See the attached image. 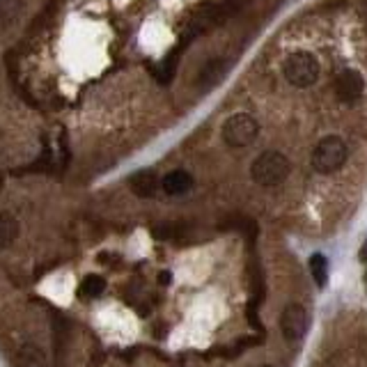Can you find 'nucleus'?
Segmentation results:
<instances>
[{"mask_svg":"<svg viewBox=\"0 0 367 367\" xmlns=\"http://www.w3.org/2000/svg\"><path fill=\"white\" fill-rule=\"evenodd\" d=\"M292 163L282 151H262V154L252 161L250 177L260 184V186H280V184L289 177Z\"/></svg>","mask_w":367,"mask_h":367,"instance_id":"f257e3e1","label":"nucleus"},{"mask_svg":"<svg viewBox=\"0 0 367 367\" xmlns=\"http://www.w3.org/2000/svg\"><path fill=\"white\" fill-rule=\"evenodd\" d=\"M282 74L294 87H310L319 78V60L310 50H294L282 65Z\"/></svg>","mask_w":367,"mask_h":367,"instance_id":"f03ea898","label":"nucleus"},{"mask_svg":"<svg viewBox=\"0 0 367 367\" xmlns=\"http://www.w3.org/2000/svg\"><path fill=\"white\" fill-rule=\"evenodd\" d=\"M346 159H349V149H346V142L340 136H326L312 149V168L321 172V175L338 172L346 163Z\"/></svg>","mask_w":367,"mask_h":367,"instance_id":"7ed1b4c3","label":"nucleus"},{"mask_svg":"<svg viewBox=\"0 0 367 367\" xmlns=\"http://www.w3.org/2000/svg\"><path fill=\"white\" fill-rule=\"evenodd\" d=\"M220 136L228 147H248L260 136V122L248 113H234L223 124Z\"/></svg>","mask_w":367,"mask_h":367,"instance_id":"20e7f679","label":"nucleus"},{"mask_svg":"<svg viewBox=\"0 0 367 367\" xmlns=\"http://www.w3.org/2000/svg\"><path fill=\"white\" fill-rule=\"evenodd\" d=\"M310 326L308 310L299 303H289L280 314V333L287 342H299Z\"/></svg>","mask_w":367,"mask_h":367,"instance_id":"39448f33","label":"nucleus"},{"mask_svg":"<svg viewBox=\"0 0 367 367\" xmlns=\"http://www.w3.org/2000/svg\"><path fill=\"white\" fill-rule=\"evenodd\" d=\"M333 90L335 95H338V99L342 101V104L351 106L356 104L363 92H365V80L361 76V71L356 69H342L338 76H335V83H333Z\"/></svg>","mask_w":367,"mask_h":367,"instance_id":"423d86ee","label":"nucleus"},{"mask_svg":"<svg viewBox=\"0 0 367 367\" xmlns=\"http://www.w3.org/2000/svg\"><path fill=\"white\" fill-rule=\"evenodd\" d=\"M163 191L168 193V196H184V193H188L191 186H193V177L188 175L186 170H172L168 172L166 177H163Z\"/></svg>","mask_w":367,"mask_h":367,"instance_id":"0eeeda50","label":"nucleus"},{"mask_svg":"<svg viewBox=\"0 0 367 367\" xmlns=\"http://www.w3.org/2000/svg\"><path fill=\"white\" fill-rule=\"evenodd\" d=\"M131 188L138 198H151L159 188V179L154 175V170H140L131 177Z\"/></svg>","mask_w":367,"mask_h":367,"instance_id":"6e6552de","label":"nucleus"},{"mask_svg":"<svg viewBox=\"0 0 367 367\" xmlns=\"http://www.w3.org/2000/svg\"><path fill=\"white\" fill-rule=\"evenodd\" d=\"M18 220L7 211H0V248H7L18 239Z\"/></svg>","mask_w":367,"mask_h":367,"instance_id":"1a4fd4ad","label":"nucleus"},{"mask_svg":"<svg viewBox=\"0 0 367 367\" xmlns=\"http://www.w3.org/2000/svg\"><path fill=\"white\" fill-rule=\"evenodd\" d=\"M16 363L18 367H46V358L39 346H33V344H26L18 349L16 353Z\"/></svg>","mask_w":367,"mask_h":367,"instance_id":"9d476101","label":"nucleus"},{"mask_svg":"<svg viewBox=\"0 0 367 367\" xmlns=\"http://www.w3.org/2000/svg\"><path fill=\"white\" fill-rule=\"evenodd\" d=\"M310 273L317 287H326V282H329V260L321 252H314L310 257Z\"/></svg>","mask_w":367,"mask_h":367,"instance_id":"9b49d317","label":"nucleus"},{"mask_svg":"<svg viewBox=\"0 0 367 367\" xmlns=\"http://www.w3.org/2000/svg\"><path fill=\"white\" fill-rule=\"evenodd\" d=\"M179 55H181V48L177 46V48L172 50V53L156 67V78H159V83L166 85V83H170V80H172V76H175V71H177Z\"/></svg>","mask_w":367,"mask_h":367,"instance_id":"f8f14e48","label":"nucleus"},{"mask_svg":"<svg viewBox=\"0 0 367 367\" xmlns=\"http://www.w3.org/2000/svg\"><path fill=\"white\" fill-rule=\"evenodd\" d=\"M104 292H106V280L101 278V275H87V278L80 282V294H83L85 299L101 297Z\"/></svg>","mask_w":367,"mask_h":367,"instance_id":"ddd939ff","label":"nucleus"},{"mask_svg":"<svg viewBox=\"0 0 367 367\" xmlns=\"http://www.w3.org/2000/svg\"><path fill=\"white\" fill-rule=\"evenodd\" d=\"M159 282H161V284H170V282H172V273H170V271H163V273L159 275Z\"/></svg>","mask_w":367,"mask_h":367,"instance_id":"4468645a","label":"nucleus"},{"mask_svg":"<svg viewBox=\"0 0 367 367\" xmlns=\"http://www.w3.org/2000/svg\"><path fill=\"white\" fill-rule=\"evenodd\" d=\"M361 260H363V262H367V241L363 243V252H361Z\"/></svg>","mask_w":367,"mask_h":367,"instance_id":"2eb2a0df","label":"nucleus"},{"mask_svg":"<svg viewBox=\"0 0 367 367\" xmlns=\"http://www.w3.org/2000/svg\"><path fill=\"white\" fill-rule=\"evenodd\" d=\"M3 186H5V175L0 172V191H3Z\"/></svg>","mask_w":367,"mask_h":367,"instance_id":"dca6fc26","label":"nucleus"},{"mask_svg":"<svg viewBox=\"0 0 367 367\" xmlns=\"http://www.w3.org/2000/svg\"><path fill=\"white\" fill-rule=\"evenodd\" d=\"M264 367H273V365H264Z\"/></svg>","mask_w":367,"mask_h":367,"instance_id":"f3484780","label":"nucleus"}]
</instances>
